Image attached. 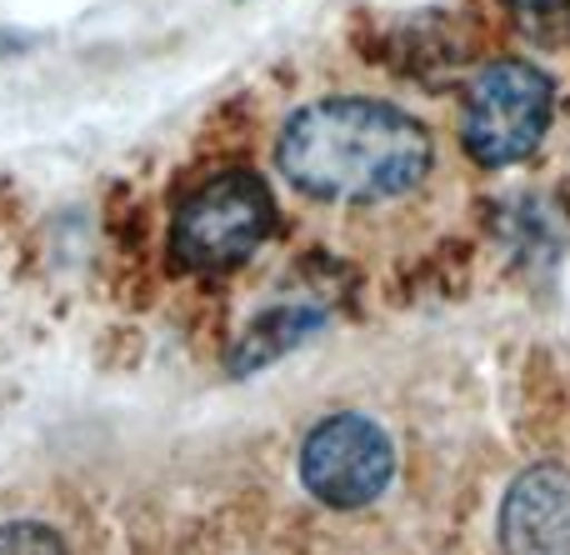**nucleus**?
<instances>
[{"mask_svg":"<svg viewBox=\"0 0 570 555\" xmlns=\"http://www.w3.org/2000/svg\"><path fill=\"white\" fill-rule=\"evenodd\" d=\"M395 476V446L371 416H325L301 446V480L321 506L361 511L385 496Z\"/></svg>","mask_w":570,"mask_h":555,"instance_id":"4","label":"nucleus"},{"mask_svg":"<svg viewBox=\"0 0 570 555\" xmlns=\"http://www.w3.org/2000/svg\"><path fill=\"white\" fill-rule=\"evenodd\" d=\"M515 26L535 46L570 50V0H515Z\"/></svg>","mask_w":570,"mask_h":555,"instance_id":"7","label":"nucleus"},{"mask_svg":"<svg viewBox=\"0 0 570 555\" xmlns=\"http://www.w3.org/2000/svg\"><path fill=\"white\" fill-rule=\"evenodd\" d=\"M271 226H276V206H271L266 180L250 170H226L180 200L176 226H170V256L180 270L220 276L256 256Z\"/></svg>","mask_w":570,"mask_h":555,"instance_id":"2","label":"nucleus"},{"mask_svg":"<svg viewBox=\"0 0 570 555\" xmlns=\"http://www.w3.org/2000/svg\"><path fill=\"white\" fill-rule=\"evenodd\" d=\"M0 555H70V551L40 521H10V526H0Z\"/></svg>","mask_w":570,"mask_h":555,"instance_id":"8","label":"nucleus"},{"mask_svg":"<svg viewBox=\"0 0 570 555\" xmlns=\"http://www.w3.org/2000/svg\"><path fill=\"white\" fill-rule=\"evenodd\" d=\"M276 166L301 196L375 206L411 196L435 170V136L385 100H315L285 120Z\"/></svg>","mask_w":570,"mask_h":555,"instance_id":"1","label":"nucleus"},{"mask_svg":"<svg viewBox=\"0 0 570 555\" xmlns=\"http://www.w3.org/2000/svg\"><path fill=\"white\" fill-rule=\"evenodd\" d=\"M551 80L531 60H495L465 90L461 140L481 166H515L546 140L551 126Z\"/></svg>","mask_w":570,"mask_h":555,"instance_id":"3","label":"nucleus"},{"mask_svg":"<svg viewBox=\"0 0 570 555\" xmlns=\"http://www.w3.org/2000/svg\"><path fill=\"white\" fill-rule=\"evenodd\" d=\"M505 555H570V470L535 466L505 490L501 506Z\"/></svg>","mask_w":570,"mask_h":555,"instance_id":"5","label":"nucleus"},{"mask_svg":"<svg viewBox=\"0 0 570 555\" xmlns=\"http://www.w3.org/2000/svg\"><path fill=\"white\" fill-rule=\"evenodd\" d=\"M311 330H321V316L315 310H276V316H261L256 326L246 330V340L230 356V370H256L271 366L276 356H285L291 346H301Z\"/></svg>","mask_w":570,"mask_h":555,"instance_id":"6","label":"nucleus"}]
</instances>
